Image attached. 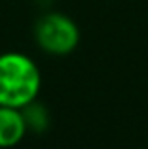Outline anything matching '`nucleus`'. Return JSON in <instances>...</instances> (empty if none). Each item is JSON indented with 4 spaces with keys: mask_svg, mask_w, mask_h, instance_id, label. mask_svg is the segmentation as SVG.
I'll list each match as a JSON object with an SVG mask.
<instances>
[{
    "mask_svg": "<svg viewBox=\"0 0 148 149\" xmlns=\"http://www.w3.org/2000/svg\"><path fill=\"white\" fill-rule=\"evenodd\" d=\"M27 125L19 108L0 106V147H15L27 134Z\"/></svg>",
    "mask_w": 148,
    "mask_h": 149,
    "instance_id": "3",
    "label": "nucleus"
},
{
    "mask_svg": "<svg viewBox=\"0 0 148 149\" xmlns=\"http://www.w3.org/2000/svg\"><path fill=\"white\" fill-rule=\"evenodd\" d=\"M34 38H36V44L42 51L63 57L78 47L80 29L68 15L61 13V11H49L36 21Z\"/></svg>",
    "mask_w": 148,
    "mask_h": 149,
    "instance_id": "2",
    "label": "nucleus"
},
{
    "mask_svg": "<svg viewBox=\"0 0 148 149\" xmlns=\"http://www.w3.org/2000/svg\"><path fill=\"white\" fill-rule=\"evenodd\" d=\"M42 74L27 55L10 51L0 55V106L19 108L38 98Z\"/></svg>",
    "mask_w": 148,
    "mask_h": 149,
    "instance_id": "1",
    "label": "nucleus"
},
{
    "mask_svg": "<svg viewBox=\"0 0 148 149\" xmlns=\"http://www.w3.org/2000/svg\"><path fill=\"white\" fill-rule=\"evenodd\" d=\"M23 119H25L27 130L32 134H42L49 128V109L40 100H32L21 108Z\"/></svg>",
    "mask_w": 148,
    "mask_h": 149,
    "instance_id": "4",
    "label": "nucleus"
}]
</instances>
